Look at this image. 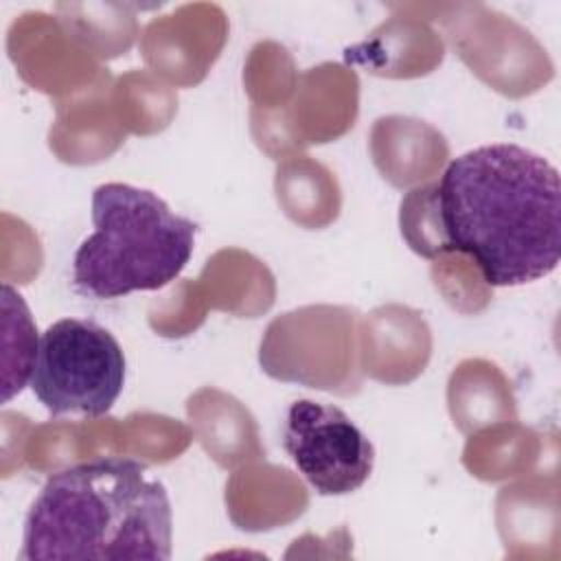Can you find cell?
Segmentation results:
<instances>
[{
    "label": "cell",
    "mask_w": 561,
    "mask_h": 561,
    "mask_svg": "<svg viewBox=\"0 0 561 561\" xmlns=\"http://www.w3.org/2000/svg\"><path fill=\"white\" fill-rule=\"evenodd\" d=\"M436 213V250L467 254L491 287H517L561 259L559 171L515 145H482L454 158L423 188Z\"/></svg>",
    "instance_id": "cell-1"
},
{
    "label": "cell",
    "mask_w": 561,
    "mask_h": 561,
    "mask_svg": "<svg viewBox=\"0 0 561 561\" xmlns=\"http://www.w3.org/2000/svg\"><path fill=\"white\" fill-rule=\"evenodd\" d=\"M92 224L94 232L72 259V285L90 298L162 289L193 256L197 224L147 188L123 182L96 186Z\"/></svg>",
    "instance_id": "cell-3"
},
{
    "label": "cell",
    "mask_w": 561,
    "mask_h": 561,
    "mask_svg": "<svg viewBox=\"0 0 561 561\" xmlns=\"http://www.w3.org/2000/svg\"><path fill=\"white\" fill-rule=\"evenodd\" d=\"M125 353L99 322L61 318L37 340L28 386L53 414L103 416L125 386Z\"/></svg>",
    "instance_id": "cell-4"
},
{
    "label": "cell",
    "mask_w": 561,
    "mask_h": 561,
    "mask_svg": "<svg viewBox=\"0 0 561 561\" xmlns=\"http://www.w3.org/2000/svg\"><path fill=\"white\" fill-rule=\"evenodd\" d=\"M283 447L320 495L357 491L373 473L375 447L337 405L298 399L287 408Z\"/></svg>",
    "instance_id": "cell-5"
},
{
    "label": "cell",
    "mask_w": 561,
    "mask_h": 561,
    "mask_svg": "<svg viewBox=\"0 0 561 561\" xmlns=\"http://www.w3.org/2000/svg\"><path fill=\"white\" fill-rule=\"evenodd\" d=\"M171 541L164 484L138 460L105 456L48 476L26 513L20 559L167 561Z\"/></svg>",
    "instance_id": "cell-2"
}]
</instances>
